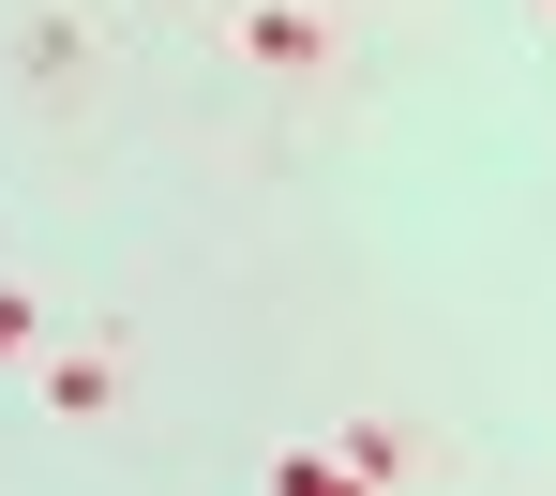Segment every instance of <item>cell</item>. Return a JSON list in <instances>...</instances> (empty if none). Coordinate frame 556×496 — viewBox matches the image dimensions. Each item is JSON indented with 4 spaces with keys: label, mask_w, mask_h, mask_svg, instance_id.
<instances>
[{
    "label": "cell",
    "mask_w": 556,
    "mask_h": 496,
    "mask_svg": "<svg viewBox=\"0 0 556 496\" xmlns=\"http://www.w3.org/2000/svg\"><path fill=\"white\" fill-rule=\"evenodd\" d=\"M241 46H256L271 76H316V61H331V15H316V0H271V15H241Z\"/></svg>",
    "instance_id": "cell-1"
},
{
    "label": "cell",
    "mask_w": 556,
    "mask_h": 496,
    "mask_svg": "<svg viewBox=\"0 0 556 496\" xmlns=\"http://www.w3.org/2000/svg\"><path fill=\"white\" fill-rule=\"evenodd\" d=\"M105 392H121V361H105V346H61V361H46V406H61V421H91Z\"/></svg>",
    "instance_id": "cell-2"
},
{
    "label": "cell",
    "mask_w": 556,
    "mask_h": 496,
    "mask_svg": "<svg viewBox=\"0 0 556 496\" xmlns=\"http://www.w3.org/2000/svg\"><path fill=\"white\" fill-rule=\"evenodd\" d=\"M30 346H46V301H30V287H0V361H30Z\"/></svg>",
    "instance_id": "cell-3"
}]
</instances>
